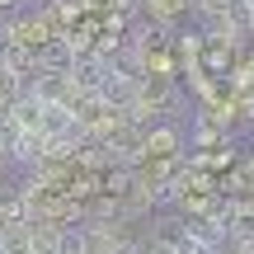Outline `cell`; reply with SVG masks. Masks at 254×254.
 I'll return each instance as SVG.
<instances>
[{
	"label": "cell",
	"instance_id": "cell-13",
	"mask_svg": "<svg viewBox=\"0 0 254 254\" xmlns=\"http://www.w3.org/2000/svg\"><path fill=\"white\" fill-rule=\"evenodd\" d=\"M0 174H5V160H0Z\"/></svg>",
	"mask_w": 254,
	"mask_h": 254
},
{
	"label": "cell",
	"instance_id": "cell-3",
	"mask_svg": "<svg viewBox=\"0 0 254 254\" xmlns=\"http://www.w3.org/2000/svg\"><path fill=\"white\" fill-rule=\"evenodd\" d=\"M179 146H184L179 127H170V123L146 127V165H155V160H174V155H179Z\"/></svg>",
	"mask_w": 254,
	"mask_h": 254
},
{
	"label": "cell",
	"instance_id": "cell-10",
	"mask_svg": "<svg viewBox=\"0 0 254 254\" xmlns=\"http://www.w3.org/2000/svg\"><path fill=\"white\" fill-rule=\"evenodd\" d=\"M236 9V0H193V14L212 19V14H231Z\"/></svg>",
	"mask_w": 254,
	"mask_h": 254
},
{
	"label": "cell",
	"instance_id": "cell-11",
	"mask_svg": "<svg viewBox=\"0 0 254 254\" xmlns=\"http://www.w3.org/2000/svg\"><path fill=\"white\" fill-rule=\"evenodd\" d=\"M5 118H9V104H0V123H5Z\"/></svg>",
	"mask_w": 254,
	"mask_h": 254
},
{
	"label": "cell",
	"instance_id": "cell-4",
	"mask_svg": "<svg viewBox=\"0 0 254 254\" xmlns=\"http://www.w3.org/2000/svg\"><path fill=\"white\" fill-rule=\"evenodd\" d=\"M28 240H33V254H62L66 250V226H57L47 217H33L28 221Z\"/></svg>",
	"mask_w": 254,
	"mask_h": 254
},
{
	"label": "cell",
	"instance_id": "cell-1",
	"mask_svg": "<svg viewBox=\"0 0 254 254\" xmlns=\"http://www.w3.org/2000/svg\"><path fill=\"white\" fill-rule=\"evenodd\" d=\"M136 99H141L151 113H170L174 104H179V75L141 71V75H136Z\"/></svg>",
	"mask_w": 254,
	"mask_h": 254
},
{
	"label": "cell",
	"instance_id": "cell-2",
	"mask_svg": "<svg viewBox=\"0 0 254 254\" xmlns=\"http://www.w3.org/2000/svg\"><path fill=\"white\" fill-rule=\"evenodd\" d=\"M94 94H99L109 109H118V113H123L127 104L136 99V75H127L123 66H109V75H104V85H99Z\"/></svg>",
	"mask_w": 254,
	"mask_h": 254
},
{
	"label": "cell",
	"instance_id": "cell-8",
	"mask_svg": "<svg viewBox=\"0 0 254 254\" xmlns=\"http://www.w3.org/2000/svg\"><path fill=\"white\" fill-rule=\"evenodd\" d=\"M0 254H33L28 221H24V226H0Z\"/></svg>",
	"mask_w": 254,
	"mask_h": 254
},
{
	"label": "cell",
	"instance_id": "cell-6",
	"mask_svg": "<svg viewBox=\"0 0 254 254\" xmlns=\"http://www.w3.org/2000/svg\"><path fill=\"white\" fill-rule=\"evenodd\" d=\"M141 14L165 24V28H174L184 14H193V0H141Z\"/></svg>",
	"mask_w": 254,
	"mask_h": 254
},
{
	"label": "cell",
	"instance_id": "cell-5",
	"mask_svg": "<svg viewBox=\"0 0 254 254\" xmlns=\"http://www.w3.org/2000/svg\"><path fill=\"white\" fill-rule=\"evenodd\" d=\"M9 123H14V132H43V99L24 90V99L9 104Z\"/></svg>",
	"mask_w": 254,
	"mask_h": 254
},
{
	"label": "cell",
	"instance_id": "cell-12",
	"mask_svg": "<svg viewBox=\"0 0 254 254\" xmlns=\"http://www.w3.org/2000/svg\"><path fill=\"white\" fill-rule=\"evenodd\" d=\"M217 254H236V250H217Z\"/></svg>",
	"mask_w": 254,
	"mask_h": 254
},
{
	"label": "cell",
	"instance_id": "cell-9",
	"mask_svg": "<svg viewBox=\"0 0 254 254\" xmlns=\"http://www.w3.org/2000/svg\"><path fill=\"white\" fill-rule=\"evenodd\" d=\"M24 90H28V85L19 80L14 71H5V66H0V104H14V99H24Z\"/></svg>",
	"mask_w": 254,
	"mask_h": 254
},
{
	"label": "cell",
	"instance_id": "cell-7",
	"mask_svg": "<svg viewBox=\"0 0 254 254\" xmlns=\"http://www.w3.org/2000/svg\"><path fill=\"white\" fill-rule=\"evenodd\" d=\"M0 66H5V71H14L19 80H33L38 75V52H28V47H19V43H9L5 52H0Z\"/></svg>",
	"mask_w": 254,
	"mask_h": 254
}]
</instances>
